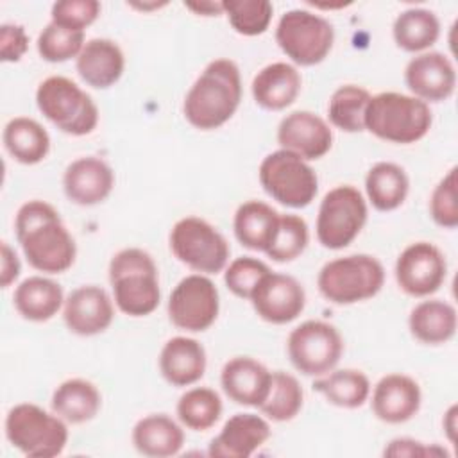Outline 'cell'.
<instances>
[{
	"mask_svg": "<svg viewBox=\"0 0 458 458\" xmlns=\"http://www.w3.org/2000/svg\"><path fill=\"white\" fill-rule=\"evenodd\" d=\"M16 240L29 265L43 274L66 272L77 256V247L57 209L45 200H29L14 218Z\"/></svg>",
	"mask_w": 458,
	"mask_h": 458,
	"instance_id": "6da1fadb",
	"label": "cell"
},
{
	"mask_svg": "<svg viewBox=\"0 0 458 458\" xmlns=\"http://www.w3.org/2000/svg\"><path fill=\"white\" fill-rule=\"evenodd\" d=\"M242 102L240 68L231 59L211 61L188 89L182 113L190 125L213 131L233 118Z\"/></svg>",
	"mask_w": 458,
	"mask_h": 458,
	"instance_id": "7a4b0ae2",
	"label": "cell"
},
{
	"mask_svg": "<svg viewBox=\"0 0 458 458\" xmlns=\"http://www.w3.org/2000/svg\"><path fill=\"white\" fill-rule=\"evenodd\" d=\"M109 283L116 308L129 317H147L159 306L157 267L143 249L118 250L109 261Z\"/></svg>",
	"mask_w": 458,
	"mask_h": 458,
	"instance_id": "3957f363",
	"label": "cell"
},
{
	"mask_svg": "<svg viewBox=\"0 0 458 458\" xmlns=\"http://www.w3.org/2000/svg\"><path fill=\"white\" fill-rule=\"evenodd\" d=\"M433 123L431 109L413 95L383 91L370 97L365 111V129L390 143L410 145L422 140Z\"/></svg>",
	"mask_w": 458,
	"mask_h": 458,
	"instance_id": "277c9868",
	"label": "cell"
},
{
	"mask_svg": "<svg viewBox=\"0 0 458 458\" xmlns=\"http://www.w3.org/2000/svg\"><path fill=\"white\" fill-rule=\"evenodd\" d=\"M385 284V268L370 254H349L327 261L317 277L320 295L336 304L349 306L379 293Z\"/></svg>",
	"mask_w": 458,
	"mask_h": 458,
	"instance_id": "5b68a950",
	"label": "cell"
},
{
	"mask_svg": "<svg viewBox=\"0 0 458 458\" xmlns=\"http://www.w3.org/2000/svg\"><path fill=\"white\" fill-rule=\"evenodd\" d=\"M36 106L48 122L70 136H86L98 123V107L93 98L63 75H52L39 82Z\"/></svg>",
	"mask_w": 458,
	"mask_h": 458,
	"instance_id": "8992f818",
	"label": "cell"
},
{
	"mask_svg": "<svg viewBox=\"0 0 458 458\" xmlns=\"http://www.w3.org/2000/svg\"><path fill=\"white\" fill-rule=\"evenodd\" d=\"M5 437L13 447L30 458H52L68 444L66 422L32 403H21L5 417Z\"/></svg>",
	"mask_w": 458,
	"mask_h": 458,
	"instance_id": "52a82bcc",
	"label": "cell"
},
{
	"mask_svg": "<svg viewBox=\"0 0 458 458\" xmlns=\"http://www.w3.org/2000/svg\"><path fill=\"white\" fill-rule=\"evenodd\" d=\"M258 177L267 195L293 209L310 206L318 191L315 170L301 156L284 148L263 157Z\"/></svg>",
	"mask_w": 458,
	"mask_h": 458,
	"instance_id": "ba28073f",
	"label": "cell"
},
{
	"mask_svg": "<svg viewBox=\"0 0 458 458\" xmlns=\"http://www.w3.org/2000/svg\"><path fill=\"white\" fill-rule=\"evenodd\" d=\"M276 43L292 63L315 66L322 63L335 43L333 25L306 9L286 11L276 27Z\"/></svg>",
	"mask_w": 458,
	"mask_h": 458,
	"instance_id": "9c48e42d",
	"label": "cell"
},
{
	"mask_svg": "<svg viewBox=\"0 0 458 458\" xmlns=\"http://www.w3.org/2000/svg\"><path fill=\"white\" fill-rule=\"evenodd\" d=\"M367 202L358 188L342 184L329 190L317 215V240L322 247L340 250L354 242L367 222Z\"/></svg>",
	"mask_w": 458,
	"mask_h": 458,
	"instance_id": "30bf717a",
	"label": "cell"
},
{
	"mask_svg": "<svg viewBox=\"0 0 458 458\" xmlns=\"http://www.w3.org/2000/svg\"><path fill=\"white\" fill-rule=\"evenodd\" d=\"M170 250L182 265L200 274L222 272L231 252L222 233L199 216H184L174 224Z\"/></svg>",
	"mask_w": 458,
	"mask_h": 458,
	"instance_id": "8fae6325",
	"label": "cell"
},
{
	"mask_svg": "<svg viewBox=\"0 0 458 458\" xmlns=\"http://www.w3.org/2000/svg\"><path fill=\"white\" fill-rule=\"evenodd\" d=\"M286 351L292 365L301 374L324 376L340 361L344 340L333 324L324 320H306L288 335Z\"/></svg>",
	"mask_w": 458,
	"mask_h": 458,
	"instance_id": "7c38bea8",
	"label": "cell"
},
{
	"mask_svg": "<svg viewBox=\"0 0 458 458\" xmlns=\"http://www.w3.org/2000/svg\"><path fill=\"white\" fill-rule=\"evenodd\" d=\"M166 310L177 329L200 333L215 324L220 311V295L208 276L191 274L175 284Z\"/></svg>",
	"mask_w": 458,
	"mask_h": 458,
	"instance_id": "4fadbf2b",
	"label": "cell"
},
{
	"mask_svg": "<svg viewBox=\"0 0 458 458\" xmlns=\"http://www.w3.org/2000/svg\"><path fill=\"white\" fill-rule=\"evenodd\" d=\"M447 261L429 242L410 243L395 261V281L410 297H429L445 281Z\"/></svg>",
	"mask_w": 458,
	"mask_h": 458,
	"instance_id": "5bb4252c",
	"label": "cell"
},
{
	"mask_svg": "<svg viewBox=\"0 0 458 458\" xmlns=\"http://www.w3.org/2000/svg\"><path fill=\"white\" fill-rule=\"evenodd\" d=\"M249 301L261 320L283 326L302 313L306 292L295 277L270 270L258 283Z\"/></svg>",
	"mask_w": 458,
	"mask_h": 458,
	"instance_id": "9a60e30c",
	"label": "cell"
},
{
	"mask_svg": "<svg viewBox=\"0 0 458 458\" xmlns=\"http://www.w3.org/2000/svg\"><path fill=\"white\" fill-rule=\"evenodd\" d=\"M281 148L301 156L304 161L324 157L333 147V131L327 122L311 111H293L277 125Z\"/></svg>",
	"mask_w": 458,
	"mask_h": 458,
	"instance_id": "2e32d148",
	"label": "cell"
},
{
	"mask_svg": "<svg viewBox=\"0 0 458 458\" xmlns=\"http://www.w3.org/2000/svg\"><path fill=\"white\" fill-rule=\"evenodd\" d=\"M114 317L109 293L97 284H84L70 292L63 304V318L70 333L95 336L104 333Z\"/></svg>",
	"mask_w": 458,
	"mask_h": 458,
	"instance_id": "e0dca14e",
	"label": "cell"
},
{
	"mask_svg": "<svg viewBox=\"0 0 458 458\" xmlns=\"http://www.w3.org/2000/svg\"><path fill=\"white\" fill-rule=\"evenodd\" d=\"M404 82L422 102H442L454 93L456 72L445 54L422 52L408 61Z\"/></svg>",
	"mask_w": 458,
	"mask_h": 458,
	"instance_id": "ac0fdd59",
	"label": "cell"
},
{
	"mask_svg": "<svg viewBox=\"0 0 458 458\" xmlns=\"http://www.w3.org/2000/svg\"><path fill=\"white\" fill-rule=\"evenodd\" d=\"M422 403V392L419 383L406 374L383 376L370 399L372 413L386 424H403L417 415Z\"/></svg>",
	"mask_w": 458,
	"mask_h": 458,
	"instance_id": "d6986e66",
	"label": "cell"
},
{
	"mask_svg": "<svg viewBox=\"0 0 458 458\" xmlns=\"http://www.w3.org/2000/svg\"><path fill=\"white\" fill-rule=\"evenodd\" d=\"M113 186V168L95 156L72 161L63 175L64 195L77 206H95L104 202L111 195Z\"/></svg>",
	"mask_w": 458,
	"mask_h": 458,
	"instance_id": "ffe728a7",
	"label": "cell"
},
{
	"mask_svg": "<svg viewBox=\"0 0 458 458\" xmlns=\"http://www.w3.org/2000/svg\"><path fill=\"white\" fill-rule=\"evenodd\" d=\"M272 372L250 356H236L225 361L220 372L224 394L242 406H256L267 399Z\"/></svg>",
	"mask_w": 458,
	"mask_h": 458,
	"instance_id": "44dd1931",
	"label": "cell"
},
{
	"mask_svg": "<svg viewBox=\"0 0 458 458\" xmlns=\"http://www.w3.org/2000/svg\"><path fill=\"white\" fill-rule=\"evenodd\" d=\"M270 424L256 413L233 415L211 440L208 454L216 458H249L270 438Z\"/></svg>",
	"mask_w": 458,
	"mask_h": 458,
	"instance_id": "7402d4cb",
	"label": "cell"
},
{
	"mask_svg": "<svg viewBox=\"0 0 458 458\" xmlns=\"http://www.w3.org/2000/svg\"><path fill=\"white\" fill-rule=\"evenodd\" d=\"M79 77L95 89H107L120 81L125 57L118 43L107 38L88 39L75 59Z\"/></svg>",
	"mask_w": 458,
	"mask_h": 458,
	"instance_id": "603a6c76",
	"label": "cell"
},
{
	"mask_svg": "<svg viewBox=\"0 0 458 458\" xmlns=\"http://www.w3.org/2000/svg\"><path fill=\"white\" fill-rule=\"evenodd\" d=\"M206 349L190 336L170 338L159 352V372L174 386H190L206 372Z\"/></svg>",
	"mask_w": 458,
	"mask_h": 458,
	"instance_id": "cb8c5ba5",
	"label": "cell"
},
{
	"mask_svg": "<svg viewBox=\"0 0 458 458\" xmlns=\"http://www.w3.org/2000/svg\"><path fill=\"white\" fill-rule=\"evenodd\" d=\"M301 73L290 63H270L252 79L250 89L258 106L268 111H283L292 106L301 93Z\"/></svg>",
	"mask_w": 458,
	"mask_h": 458,
	"instance_id": "d4e9b609",
	"label": "cell"
},
{
	"mask_svg": "<svg viewBox=\"0 0 458 458\" xmlns=\"http://www.w3.org/2000/svg\"><path fill=\"white\" fill-rule=\"evenodd\" d=\"M136 451L150 458L175 456L184 445L182 428L166 413H150L132 428Z\"/></svg>",
	"mask_w": 458,
	"mask_h": 458,
	"instance_id": "484cf974",
	"label": "cell"
},
{
	"mask_svg": "<svg viewBox=\"0 0 458 458\" xmlns=\"http://www.w3.org/2000/svg\"><path fill=\"white\" fill-rule=\"evenodd\" d=\"M458 326V315L453 304L440 299H428L413 306L408 317V327L415 340L426 345L449 342Z\"/></svg>",
	"mask_w": 458,
	"mask_h": 458,
	"instance_id": "4316f807",
	"label": "cell"
},
{
	"mask_svg": "<svg viewBox=\"0 0 458 458\" xmlns=\"http://www.w3.org/2000/svg\"><path fill=\"white\" fill-rule=\"evenodd\" d=\"M13 304L25 320L47 322L64 304V293L59 283L43 276H30L16 286Z\"/></svg>",
	"mask_w": 458,
	"mask_h": 458,
	"instance_id": "83f0119b",
	"label": "cell"
},
{
	"mask_svg": "<svg viewBox=\"0 0 458 458\" xmlns=\"http://www.w3.org/2000/svg\"><path fill=\"white\" fill-rule=\"evenodd\" d=\"M102 406L98 388L82 377L63 381L52 394L50 408L68 424H84L97 417Z\"/></svg>",
	"mask_w": 458,
	"mask_h": 458,
	"instance_id": "f1b7e54d",
	"label": "cell"
},
{
	"mask_svg": "<svg viewBox=\"0 0 458 458\" xmlns=\"http://www.w3.org/2000/svg\"><path fill=\"white\" fill-rule=\"evenodd\" d=\"M4 147L21 165H38L50 152V136L47 129L29 118L14 116L4 127Z\"/></svg>",
	"mask_w": 458,
	"mask_h": 458,
	"instance_id": "f546056e",
	"label": "cell"
},
{
	"mask_svg": "<svg viewBox=\"0 0 458 458\" xmlns=\"http://www.w3.org/2000/svg\"><path fill=\"white\" fill-rule=\"evenodd\" d=\"M279 215L281 213H277L267 202H261V200L243 202L236 209L234 220H233L236 240L250 250L265 252L276 233Z\"/></svg>",
	"mask_w": 458,
	"mask_h": 458,
	"instance_id": "4dcf8cb0",
	"label": "cell"
},
{
	"mask_svg": "<svg viewBox=\"0 0 458 458\" xmlns=\"http://www.w3.org/2000/svg\"><path fill=\"white\" fill-rule=\"evenodd\" d=\"M410 179L403 166L379 161L372 165L365 175V191L374 209L394 211L397 209L408 195Z\"/></svg>",
	"mask_w": 458,
	"mask_h": 458,
	"instance_id": "1f68e13d",
	"label": "cell"
},
{
	"mask_svg": "<svg viewBox=\"0 0 458 458\" xmlns=\"http://www.w3.org/2000/svg\"><path fill=\"white\" fill-rule=\"evenodd\" d=\"M395 45L411 54L428 52L440 36V21L433 11L411 7L397 14L392 25Z\"/></svg>",
	"mask_w": 458,
	"mask_h": 458,
	"instance_id": "d6a6232c",
	"label": "cell"
},
{
	"mask_svg": "<svg viewBox=\"0 0 458 458\" xmlns=\"http://www.w3.org/2000/svg\"><path fill=\"white\" fill-rule=\"evenodd\" d=\"M313 390L340 408H360L370 395L369 377L356 369L331 370L313 381Z\"/></svg>",
	"mask_w": 458,
	"mask_h": 458,
	"instance_id": "836d02e7",
	"label": "cell"
},
{
	"mask_svg": "<svg viewBox=\"0 0 458 458\" xmlns=\"http://www.w3.org/2000/svg\"><path fill=\"white\" fill-rule=\"evenodd\" d=\"M370 93L356 84H344L333 91L327 104V116L331 125L344 132L365 131V111Z\"/></svg>",
	"mask_w": 458,
	"mask_h": 458,
	"instance_id": "e575fe53",
	"label": "cell"
},
{
	"mask_svg": "<svg viewBox=\"0 0 458 458\" xmlns=\"http://www.w3.org/2000/svg\"><path fill=\"white\" fill-rule=\"evenodd\" d=\"M220 395L208 386H195L186 390L177 401V417L181 424L193 431H208L222 415Z\"/></svg>",
	"mask_w": 458,
	"mask_h": 458,
	"instance_id": "d590c367",
	"label": "cell"
},
{
	"mask_svg": "<svg viewBox=\"0 0 458 458\" xmlns=\"http://www.w3.org/2000/svg\"><path fill=\"white\" fill-rule=\"evenodd\" d=\"M304 392L295 376L276 370L267 399L259 404V411L274 422H288L295 419L302 408Z\"/></svg>",
	"mask_w": 458,
	"mask_h": 458,
	"instance_id": "8d00e7d4",
	"label": "cell"
},
{
	"mask_svg": "<svg viewBox=\"0 0 458 458\" xmlns=\"http://www.w3.org/2000/svg\"><path fill=\"white\" fill-rule=\"evenodd\" d=\"M310 242V231L304 218L299 215H279L276 233L265 254L277 263L297 259Z\"/></svg>",
	"mask_w": 458,
	"mask_h": 458,
	"instance_id": "74e56055",
	"label": "cell"
},
{
	"mask_svg": "<svg viewBox=\"0 0 458 458\" xmlns=\"http://www.w3.org/2000/svg\"><path fill=\"white\" fill-rule=\"evenodd\" d=\"M274 7L268 0H225L224 14L234 32L242 36H259L272 21Z\"/></svg>",
	"mask_w": 458,
	"mask_h": 458,
	"instance_id": "f35d334b",
	"label": "cell"
},
{
	"mask_svg": "<svg viewBox=\"0 0 458 458\" xmlns=\"http://www.w3.org/2000/svg\"><path fill=\"white\" fill-rule=\"evenodd\" d=\"M84 32L70 30L55 23L45 25V29L39 32L36 47L38 54L43 61L48 63H64L70 59H77L84 47Z\"/></svg>",
	"mask_w": 458,
	"mask_h": 458,
	"instance_id": "ab89813d",
	"label": "cell"
},
{
	"mask_svg": "<svg viewBox=\"0 0 458 458\" xmlns=\"http://www.w3.org/2000/svg\"><path fill=\"white\" fill-rule=\"evenodd\" d=\"M268 272V265L261 259L252 256H242L229 263L224 272V281L233 295L240 299H250L254 288Z\"/></svg>",
	"mask_w": 458,
	"mask_h": 458,
	"instance_id": "60d3db41",
	"label": "cell"
},
{
	"mask_svg": "<svg viewBox=\"0 0 458 458\" xmlns=\"http://www.w3.org/2000/svg\"><path fill=\"white\" fill-rule=\"evenodd\" d=\"M456 172V166H453L433 188L429 197V215L433 222L444 229H454L458 225Z\"/></svg>",
	"mask_w": 458,
	"mask_h": 458,
	"instance_id": "b9f144b4",
	"label": "cell"
},
{
	"mask_svg": "<svg viewBox=\"0 0 458 458\" xmlns=\"http://www.w3.org/2000/svg\"><path fill=\"white\" fill-rule=\"evenodd\" d=\"M100 14V2L97 0H61L52 5L50 21L70 30L84 32Z\"/></svg>",
	"mask_w": 458,
	"mask_h": 458,
	"instance_id": "7bdbcfd3",
	"label": "cell"
},
{
	"mask_svg": "<svg viewBox=\"0 0 458 458\" xmlns=\"http://www.w3.org/2000/svg\"><path fill=\"white\" fill-rule=\"evenodd\" d=\"M29 50V36L18 23H2L0 27V59L4 63L20 61Z\"/></svg>",
	"mask_w": 458,
	"mask_h": 458,
	"instance_id": "ee69618b",
	"label": "cell"
},
{
	"mask_svg": "<svg viewBox=\"0 0 458 458\" xmlns=\"http://www.w3.org/2000/svg\"><path fill=\"white\" fill-rule=\"evenodd\" d=\"M447 456V451L438 445H424L411 438H395L385 447V456Z\"/></svg>",
	"mask_w": 458,
	"mask_h": 458,
	"instance_id": "f6af8a7d",
	"label": "cell"
},
{
	"mask_svg": "<svg viewBox=\"0 0 458 458\" xmlns=\"http://www.w3.org/2000/svg\"><path fill=\"white\" fill-rule=\"evenodd\" d=\"M2 249V265H0V286L2 288H7L11 286L20 272H21V265H20V259H18V254L11 249V245L7 242H2L0 245Z\"/></svg>",
	"mask_w": 458,
	"mask_h": 458,
	"instance_id": "bcb514c9",
	"label": "cell"
},
{
	"mask_svg": "<svg viewBox=\"0 0 458 458\" xmlns=\"http://www.w3.org/2000/svg\"><path fill=\"white\" fill-rule=\"evenodd\" d=\"M184 7L199 16L224 14V2H184Z\"/></svg>",
	"mask_w": 458,
	"mask_h": 458,
	"instance_id": "7dc6e473",
	"label": "cell"
},
{
	"mask_svg": "<svg viewBox=\"0 0 458 458\" xmlns=\"http://www.w3.org/2000/svg\"><path fill=\"white\" fill-rule=\"evenodd\" d=\"M456 411H458V408H456V404H453V406L445 411L444 420H442L444 429H445V433H447V438H449L451 442L456 440Z\"/></svg>",
	"mask_w": 458,
	"mask_h": 458,
	"instance_id": "c3c4849f",
	"label": "cell"
}]
</instances>
